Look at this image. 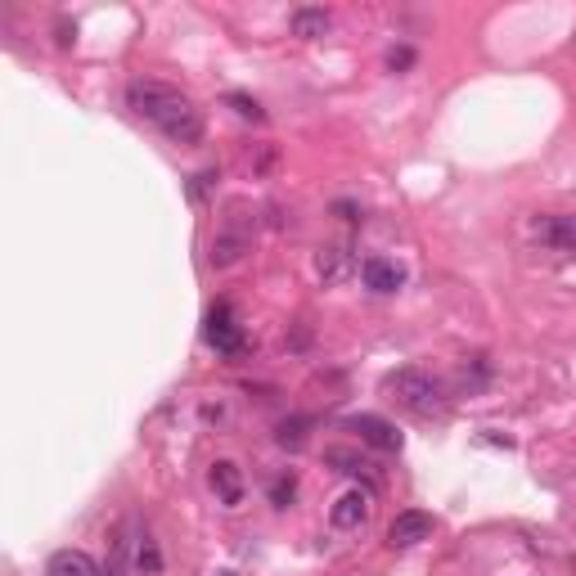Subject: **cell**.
Wrapping results in <instances>:
<instances>
[{"label":"cell","instance_id":"1","mask_svg":"<svg viewBox=\"0 0 576 576\" xmlns=\"http://www.w3.org/2000/svg\"><path fill=\"white\" fill-rule=\"evenodd\" d=\"M126 104L135 117H144L149 126H158L171 144H203V113L189 95H180L176 86H162V81H131L126 86Z\"/></svg>","mask_w":576,"mask_h":576},{"label":"cell","instance_id":"2","mask_svg":"<svg viewBox=\"0 0 576 576\" xmlns=\"http://www.w3.org/2000/svg\"><path fill=\"white\" fill-rule=\"evenodd\" d=\"M383 392L392 396L401 410L419 414V419H441V414H446V405H450L446 383H441L437 374H428V369H419V365L392 369V374L383 378Z\"/></svg>","mask_w":576,"mask_h":576},{"label":"cell","instance_id":"3","mask_svg":"<svg viewBox=\"0 0 576 576\" xmlns=\"http://www.w3.org/2000/svg\"><path fill=\"white\" fill-rule=\"evenodd\" d=\"M203 342L216 351V356H243V347H248V338H243L239 320L230 315V306L216 302L212 311H207L203 320Z\"/></svg>","mask_w":576,"mask_h":576},{"label":"cell","instance_id":"4","mask_svg":"<svg viewBox=\"0 0 576 576\" xmlns=\"http://www.w3.org/2000/svg\"><path fill=\"white\" fill-rule=\"evenodd\" d=\"M248 243H252V230H248V221H243L239 212L234 216H225V225L216 230V239H212V266H234V261L248 252Z\"/></svg>","mask_w":576,"mask_h":576},{"label":"cell","instance_id":"5","mask_svg":"<svg viewBox=\"0 0 576 576\" xmlns=\"http://www.w3.org/2000/svg\"><path fill=\"white\" fill-rule=\"evenodd\" d=\"M432 531H437V518L423 509H405L392 518V527H387V545L392 549H414L423 545V540H432Z\"/></svg>","mask_w":576,"mask_h":576},{"label":"cell","instance_id":"6","mask_svg":"<svg viewBox=\"0 0 576 576\" xmlns=\"http://www.w3.org/2000/svg\"><path fill=\"white\" fill-rule=\"evenodd\" d=\"M369 513H374V495L360 491V486H351V491H342L338 500H333L329 509V522L338 531H360L369 522Z\"/></svg>","mask_w":576,"mask_h":576},{"label":"cell","instance_id":"7","mask_svg":"<svg viewBox=\"0 0 576 576\" xmlns=\"http://www.w3.org/2000/svg\"><path fill=\"white\" fill-rule=\"evenodd\" d=\"M347 428L356 432V437L365 441V446L383 450V455H396V450L405 446V437H401V432H396L387 419H378V414H351V419H347Z\"/></svg>","mask_w":576,"mask_h":576},{"label":"cell","instance_id":"8","mask_svg":"<svg viewBox=\"0 0 576 576\" xmlns=\"http://www.w3.org/2000/svg\"><path fill=\"white\" fill-rule=\"evenodd\" d=\"M531 234H536L545 248L576 252V216H536V221H531Z\"/></svg>","mask_w":576,"mask_h":576},{"label":"cell","instance_id":"9","mask_svg":"<svg viewBox=\"0 0 576 576\" xmlns=\"http://www.w3.org/2000/svg\"><path fill=\"white\" fill-rule=\"evenodd\" d=\"M207 482H212L216 500L225 504V509H234V504H243V473L234 459H216L212 468H207Z\"/></svg>","mask_w":576,"mask_h":576},{"label":"cell","instance_id":"10","mask_svg":"<svg viewBox=\"0 0 576 576\" xmlns=\"http://www.w3.org/2000/svg\"><path fill=\"white\" fill-rule=\"evenodd\" d=\"M360 279H365L369 293H396V288L405 284L401 266L387 261V257H365V261H360Z\"/></svg>","mask_w":576,"mask_h":576},{"label":"cell","instance_id":"11","mask_svg":"<svg viewBox=\"0 0 576 576\" xmlns=\"http://www.w3.org/2000/svg\"><path fill=\"white\" fill-rule=\"evenodd\" d=\"M45 576H104V567H99L86 549H59V554H50V563H45Z\"/></svg>","mask_w":576,"mask_h":576},{"label":"cell","instance_id":"12","mask_svg":"<svg viewBox=\"0 0 576 576\" xmlns=\"http://www.w3.org/2000/svg\"><path fill=\"white\" fill-rule=\"evenodd\" d=\"M126 563H131L140 576H158L162 572V554H158V545H153L149 531L126 536Z\"/></svg>","mask_w":576,"mask_h":576},{"label":"cell","instance_id":"13","mask_svg":"<svg viewBox=\"0 0 576 576\" xmlns=\"http://www.w3.org/2000/svg\"><path fill=\"white\" fill-rule=\"evenodd\" d=\"M293 36H306V41H315V36H324L329 32V9H315V5H302V9H293Z\"/></svg>","mask_w":576,"mask_h":576},{"label":"cell","instance_id":"14","mask_svg":"<svg viewBox=\"0 0 576 576\" xmlns=\"http://www.w3.org/2000/svg\"><path fill=\"white\" fill-rule=\"evenodd\" d=\"M306 432H311V419H284V423H279V432H275V441L284 450H302Z\"/></svg>","mask_w":576,"mask_h":576},{"label":"cell","instance_id":"15","mask_svg":"<svg viewBox=\"0 0 576 576\" xmlns=\"http://www.w3.org/2000/svg\"><path fill=\"white\" fill-rule=\"evenodd\" d=\"M293 495H297V477L293 473L275 477V486H270V504H275V509H288V504H293Z\"/></svg>","mask_w":576,"mask_h":576},{"label":"cell","instance_id":"16","mask_svg":"<svg viewBox=\"0 0 576 576\" xmlns=\"http://www.w3.org/2000/svg\"><path fill=\"white\" fill-rule=\"evenodd\" d=\"M324 459H329V464H338V473H360V468H369L365 459H356L351 450H338V446L324 450Z\"/></svg>","mask_w":576,"mask_h":576},{"label":"cell","instance_id":"17","mask_svg":"<svg viewBox=\"0 0 576 576\" xmlns=\"http://www.w3.org/2000/svg\"><path fill=\"white\" fill-rule=\"evenodd\" d=\"M230 108H234L239 117H248V122H266L261 104H257V99H248V95H230Z\"/></svg>","mask_w":576,"mask_h":576},{"label":"cell","instance_id":"18","mask_svg":"<svg viewBox=\"0 0 576 576\" xmlns=\"http://www.w3.org/2000/svg\"><path fill=\"white\" fill-rule=\"evenodd\" d=\"M410 63H414V50H405V45H401V50H387V68H392V72L410 68Z\"/></svg>","mask_w":576,"mask_h":576},{"label":"cell","instance_id":"19","mask_svg":"<svg viewBox=\"0 0 576 576\" xmlns=\"http://www.w3.org/2000/svg\"><path fill=\"white\" fill-rule=\"evenodd\" d=\"M216 576H234V572H216Z\"/></svg>","mask_w":576,"mask_h":576}]
</instances>
